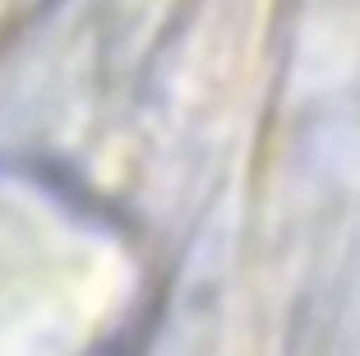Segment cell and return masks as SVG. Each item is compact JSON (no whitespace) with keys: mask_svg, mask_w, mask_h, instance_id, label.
Segmentation results:
<instances>
[]
</instances>
